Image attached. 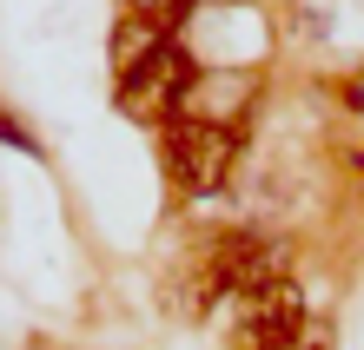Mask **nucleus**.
Segmentation results:
<instances>
[{
	"instance_id": "nucleus-3",
	"label": "nucleus",
	"mask_w": 364,
	"mask_h": 350,
	"mask_svg": "<svg viewBox=\"0 0 364 350\" xmlns=\"http://www.w3.org/2000/svg\"><path fill=\"white\" fill-rule=\"evenodd\" d=\"M239 331L252 350H291L305 344V291L298 284H265V291H245L239 297Z\"/></svg>"
},
{
	"instance_id": "nucleus-6",
	"label": "nucleus",
	"mask_w": 364,
	"mask_h": 350,
	"mask_svg": "<svg viewBox=\"0 0 364 350\" xmlns=\"http://www.w3.org/2000/svg\"><path fill=\"white\" fill-rule=\"evenodd\" d=\"M159 7H179V0H133V13H146V20H153Z\"/></svg>"
},
{
	"instance_id": "nucleus-2",
	"label": "nucleus",
	"mask_w": 364,
	"mask_h": 350,
	"mask_svg": "<svg viewBox=\"0 0 364 350\" xmlns=\"http://www.w3.org/2000/svg\"><path fill=\"white\" fill-rule=\"evenodd\" d=\"M186 93H192V53L179 47V40H166L146 67H133L119 80V113L146 119V126H166V119L186 113Z\"/></svg>"
},
{
	"instance_id": "nucleus-5",
	"label": "nucleus",
	"mask_w": 364,
	"mask_h": 350,
	"mask_svg": "<svg viewBox=\"0 0 364 350\" xmlns=\"http://www.w3.org/2000/svg\"><path fill=\"white\" fill-rule=\"evenodd\" d=\"M0 139H7L14 152H40V146H33V133H20V126H14L7 113H0Z\"/></svg>"
},
{
	"instance_id": "nucleus-4",
	"label": "nucleus",
	"mask_w": 364,
	"mask_h": 350,
	"mask_svg": "<svg viewBox=\"0 0 364 350\" xmlns=\"http://www.w3.org/2000/svg\"><path fill=\"white\" fill-rule=\"evenodd\" d=\"M166 47V33H159V20H146V13H126L119 20V33H113V67H119V80L133 73V67H146Z\"/></svg>"
},
{
	"instance_id": "nucleus-1",
	"label": "nucleus",
	"mask_w": 364,
	"mask_h": 350,
	"mask_svg": "<svg viewBox=\"0 0 364 350\" xmlns=\"http://www.w3.org/2000/svg\"><path fill=\"white\" fill-rule=\"evenodd\" d=\"M232 159H239V133L232 126H212V119H166V172L192 192V199H212V192L225 185Z\"/></svg>"
},
{
	"instance_id": "nucleus-7",
	"label": "nucleus",
	"mask_w": 364,
	"mask_h": 350,
	"mask_svg": "<svg viewBox=\"0 0 364 350\" xmlns=\"http://www.w3.org/2000/svg\"><path fill=\"white\" fill-rule=\"evenodd\" d=\"M291 350H325V344H318V337H305V344H291Z\"/></svg>"
}]
</instances>
